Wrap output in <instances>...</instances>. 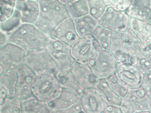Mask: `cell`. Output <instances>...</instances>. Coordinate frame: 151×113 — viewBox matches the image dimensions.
Segmentation results:
<instances>
[{"instance_id": "6da1fadb", "label": "cell", "mask_w": 151, "mask_h": 113, "mask_svg": "<svg viewBox=\"0 0 151 113\" xmlns=\"http://www.w3.org/2000/svg\"><path fill=\"white\" fill-rule=\"evenodd\" d=\"M40 13L35 25L48 37L57 26L70 18L67 8L61 1L39 0Z\"/></svg>"}, {"instance_id": "7a4b0ae2", "label": "cell", "mask_w": 151, "mask_h": 113, "mask_svg": "<svg viewBox=\"0 0 151 113\" xmlns=\"http://www.w3.org/2000/svg\"><path fill=\"white\" fill-rule=\"evenodd\" d=\"M48 37L35 24H22L9 35L8 42L26 52L44 48Z\"/></svg>"}, {"instance_id": "3957f363", "label": "cell", "mask_w": 151, "mask_h": 113, "mask_svg": "<svg viewBox=\"0 0 151 113\" xmlns=\"http://www.w3.org/2000/svg\"><path fill=\"white\" fill-rule=\"evenodd\" d=\"M61 89L55 74L45 73L36 76L32 92L35 97L47 103L57 97Z\"/></svg>"}, {"instance_id": "277c9868", "label": "cell", "mask_w": 151, "mask_h": 113, "mask_svg": "<svg viewBox=\"0 0 151 113\" xmlns=\"http://www.w3.org/2000/svg\"><path fill=\"white\" fill-rule=\"evenodd\" d=\"M76 62L91 65L97 60L101 50L92 35L79 37L71 47Z\"/></svg>"}, {"instance_id": "5b68a950", "label": "cell", "mask_w": 151, "mask_h": 113, "mask_svg": "<svg viewBox=\"0 0 151 113\" xmlns=\"http://www.w3.org/2000/svg\"><path fill=\"white\" fill-rule=\"evenodd\" d=\"M24 64L36 75L45 73L56 74L59 69L44 48L26 52Z\"/></svg>"}, {"instance_id": "8992f818", "label": "cell", "mask_w": 151, "mask_h": 113, "mask_svg": "<svg viewBox=\"0 0 151 113\" xmlns=\"http://www.w3.org/2000/svg\"><path fill=\"white\" fill-rule=\"evenodd\" d=\"M44 48L60 70L70 69L76 62L72 56L71 47L52 37H48Z\"/></svg>"}, {"instance_id": "52a82bcc", "label": "cell", "mask_w": 151, "mask_h": 113, "mask_svg": "<svg viewBox=\"0 0 151 113\" xmlns=\"http://www.w3.org/2000/svg\"><path fill=\"white\" fill-rule=\"evenodd\" d=\"M151 106V98L140 87L129 89L120 107L124 113H135L149 110Z\"/></svg>"}, {"instance_id": "ba28073f", "label": "cell", "mask_w": 151, "mask_h": 113, "mask_svg": "<svg viewBox=\"0 0 151 113\" xmlns=\"http://www.w3.org/2000/svg\"><path fill=\"white\" fill-rule=\"evenodd\" d=\"M129 19L126 12L116 11L109 5L98 24L113 33H126L129 29Z\"/></svg>"}, {"instance_id": "9c48e42d", "label": "cell", "mask_w": 151, "mask_h": 113, "mask_svg": "<svg viewBox=\"0 0 151 113\" xmlns=\"http://www.w3.org/2000/svg\"><path fill=\"white\" fill-rule=\"evenodd\" d=\"M79 103L83 113H105L109 105L96 88L84 90L80 94Z\"/></svg>"}, {"instance_id": "30bf717a", "label": "cell", "mask_w": 151, "mask_h": 113, "mask_svg": "<svg viewBox=\"0 0 151 113\" xmlns=\"http://www.w3.org/2000/svg\"><path fill=\"white\" fill-rule=\"evenodd\" d=\"M26 52L15 44L8 42L0 48V64L6 71L17 70L24 64Z\"/></svg>"}, {"instance_id": "8fae6325", "label": "cell", "mask_w": 151, "mask_h": 113, "mask_svg": "<svg viewBox=\"0 0 151 113\" xmlns=\"http://www.w3.org/2000/svg\"><path fill=\"white\" fill-rule=\"evenodd\" d=\"M115 75L129 89L142 86L144 74L130 63L117 64Z\"/></svg>"}, {"instance_id": "7c38bea8", "label": "cell", "mask_w": 151, "mask_h": 113, "mask_svg": "<svg viewBox=\"0 0 151 113\" xmlns=\"http://www.w3.org/2000/svg\"><path fill=\"white\" fill-rule=\"evenodd\" d=\"M17 71V80L15 97L22 100L32 96L37 75L25 64L20 66Z\"/></svg>"}, {"instance_id": "4fadbf2b", "label": "cell", "mask_w": 151, "mask_h": 113, "mask_svg": "<svg viewBox=\"0 0 151 113\" xmlns=\"http://www.w3.org/2000/svg\"><path fill=\"white\" fill-rule=\"evenodd\" d=\"M117 64L109 50L101 49L97 60L90 66L99 79H104L115 73Z\"/></svg>"}, {"instance_id": "5bb4252c", "label": "cell", "mask_w": 151, "mask_h": 113, "mask_svg": "<svg viewBox=\"0 0 151 113\" xmlns=\"http://www.w3.org/2000/svg\"><path fill=\"white\" fill-rule=\"evenodd\" d=\"M50 37L71 47L79 38L74 19L69 18L63 21L57 26Z\"/></svg>"}, {"instance_id": "9a60e30c", "label": "cell", "mask_w": 151, "mask_h": 113, "mask_svg": "<svg viewBox=\"0 0 151 113\" xmlns=\"http://www.w3.org/2000/svg\"><path fill=\"white\" fill-rule=\"evenodd\" d=\"M71 69L84 90L96 88L99 79L90 65L76 62Z\"/></svg>"}, {"instance_id": "2e32d148", "label": "cell", "mask_w": 151, "mask_h": 113, "mask_svg": "<svg viewBox=\"0 0 151 113\" xmlns=\"http://www.w3.org/2000/svg\"><path fill=\"white\" fill-rule=\"evenodd\" d=\"M16 9L21 13L22 24H35L40 13L39 1H16Z\"/></svg>"}, {"instance_id": "e0dca14e", "label": "cell", "mask_w": 151, "mask_h": 113, "mask_svg": "<svg viewBox=\"0 0 151 113\" xmlns=\"http://www.w3.org/2000/svg\"><path fill=\"white\" fill-rule=\"evenodd\" d=\"M126 33H114L109 51L118 64L130 63L126 46Z\"/></svg>"}, {"instance_id": "ac0fdd59", "label": "cell", "mask_w": 151, "mask_h": 113, "mask_svg": "<svg viewBox=\"0 0 151 113\" xmlns=\"http://www.w3.org/2000/svg\"><path fill=\"white\" fill-rule=\"evenodd\" d=\"M80 95L73 91L62 88L59 95L54 99L47 103L51 110L68 108L78 103Z\"/></svg>"}, {"instance_id": "d6986e66", "label": "cell", "mask_w": 151, "mask_h": 113, "mask_svg": "<svg viewBox=\"0 0 151 113\" xmlns=\"http://www.w3.org/2000/svg\"><path fill=\"white\" fill-rule=\"evenodd\" d=\"M56 78L62 88H66L80 95L84 89L70 69L59 70L55 74Z\"/></svg>"}, {"instance_id": "ffe728a7", "label": "cell", "mask_w": 151, "mask_h": 113, "mask_svg": "<svg viewBox=\"0 0 151 113\" xmlns=\"http://www.w3.org/2000/svg\"><path fill=\"white\" fill-rule=\"evenodd\" d=\"M129 29L145 46L151 42V24L146 20L130 17Z\"/></svg>"}, {"instance_id": "44dd1931", "label": "cell", "mask_w": 151, "mask_h": 113, "mask_svg": "<svg viewBox=\"0 0 151 113\" xmlns=\"http://www.w3.org/2000/svg\"><path fill=\"white\" fill-rule=\"evenodd\" d=\"M126 46L130 63L135 65L137 59L145 45L130 30L126 32Z\"/></svg>"}, {"instance_id": "7402d4cb", "label": "cell", "mask_w": 151, "mask_h": 113, "mask_svg": "<svg viewBox=\"0 0 151 113\" xmlns=\"http://www.w3.org/2000/svg\"><path fill=\"white\" fill-rule=\"evenodd\" d=\"M151 11V0H132L126 11L129 17L146 20Z\"/></svg>"}, {"instance_id": "603a6c76", "label": "cell", "mask_w": 151, "mask_h": 113, "mask_svg": "<svg viewBox=\"0 0 151 113\" xmlns=\"http://www.w3.org/2000/svg\"><path fill=\"white\" fill-rule=\"evenodd\" d=\"M74 22L79 37L91 35L98 25V21L89 15L74 19Z\"/></svg>"}, {"instance_id": "cb8c5ba5", "label": "cell", "mask_w": 151, "mask_h": 113, "mask_svg": "<svg viewBox=\"0 0 151 113\" xmlns=\"http://www.w3.org/2000/svg\"><path fill=\"white\" fill-rule=\"evenodd\" d=\"M68 10L70 16L72 19L82 17L89 15L87 0L61 1Z\"/></svg>"}, {"instance_id": "d4e9b609", "label": "cell", "mask_w": 151, "mask_h": 113, "mask_svg": "<svg viewBox=\"0 0 151 113\" xmlns=\"http://www.w3.org/2000/svg\"><path fill=\"white\" fill-rule=\"evenodd\" d=\"M17 80V70L6 71L0 75V88L6 91L8 98L15 97Z\"/></svg>"}, {"instance_id": "484cf974", "label": "cell", "mask_w": 151, "mask_h": 113, "mask_svg": "<svg viewBox=\"0 0 151 113\" xmlns=\"http://www.w3.org/2000/svg\"><path fill=\"white\" fill-rule=\"evenodd\" d=\"M22 113H50L47 104L34 95L22 100Z\"/></svg>"}, {"instance_id": "4316f807", "label": "cell", "mask_w": 151, "mask_h": 113, "mask_svg": "<svg viewBox=\"0 0 151 113\" xmlns=\"http://www.w3.org/2000/svg\"><path fill=\"white\" fill-rule=\"evenodd\" d=\"M96 88L102 94L109 105L121 107L123 98L111 88L106 79H100Z\"/></svg>"}, {"instance_id": "83f0119b", "label": "cell", "mask_w": 151, "mask_h": 113, "mask_svg": "<svg viewBox=\"0 0 151 113\" xmlns=\"http://www.w3.org/2000/svg\"><path fill=\"white\" fill-rule=\"evenodd\" d=\"M114 33L98 25L92 34L102 49L109 50Z\"/></svg>"}, {"instance_id": "f1b7e54d", "label": "cell", "mask_w": 151, "mask_h": 113, "mask_svg": "<svg viewBox=\"0 0 151 113\" xmlns=\"http://www.w3.org/2000/svg\"><path fill=\"white\" fill-rule=\"evenodd\" d=\"M89 15L98 21L109 5V0H87Z\"/></svg>"}, {"instance_id": "f546056e", "label": "cell", "mask_w": 151, "mask_h": 113, "mask_svg": "<svg viewBox=\"0 0 151 113\" xmlns=\"http://www.w3.org/2000/svg\"><path fill=\"white\" fill-rule=\"evenodd\" d=\"M21 13L16 9L13 16L6 21L1 23V31L10 35L22 24Z\"/></svg>"}, {"instance_id": "4dcf8cb0", "label": "cell", "mask_w": 151, "mask_h": 113, "mask_svg": "<svg viewBox=\"0 0 151 113\" xmlns=\"http://www.w3.org/2000/svg\"><path fill=\"white\" fill-rule=\"evenodd\" d=\"M0 107V113H22V100L16 97L7 98Z\"/></svg>"}, {"instance_id": "1f68e13d", "label": "cell", "mask_w": 151, "mask_h": 113, "mask_svg": "<svg viewBox=\"0 0 151 113\" xmlns=\"http://www.w3.org/2000/svg\"><path fill=\"white\" fill-rule=\"evenodd\" d=\"M135 65L144 74L151 70V53L146 46L139 54Z\"/></svg>"}, {"instance_id": "d6a6232c", "label": "cell", "mask_w": 151, "mask_h": 113, "mask_svg": "<svg viewBox=\"0 0 151 113\" xmlns=\"http://www.w3.org/2000/svg\"><path fill=\"white\" fill-rule=\"evenodd\" d=\"M16 1H1L0 22H4L11 17L16 10Z\"/></svg>"}, {"instance_id": "836d02e7", "label": "cell", "mask_w": 151, "mask_h": 113, "mask_svg": "<svg viewBox=\"0 0 151 113\" xmlns=\"http://www.w3.org/2000/svg\"><path fill=\"white\" fill-rule=\"evenodd\" d=\"M106 79L109 86L119 96L123 99L126 96L129 89L118 79L115 73Z\"/></svg>"}, {"instance_id": "e575fe53", "label": "cell", "mask_w": 151, "mask_h": 113, "mask_svg": "<svg viewBox=\"0 0 151 113\" xmlns=\"http://www.w3.org/2000/svg\"><path fill=\"white\" fill-rule=\"evenodd\" d=\"M109 5L116 11L126 12L132 3L130 0H109Z\"/></svg>"}, {"instance_id": "d590c367", "label": "cell", "mask_w": 151, "mask_h": 113, "mask_svg": "<svg viewBox=\"0 0 151 113\" xmlns=\"http://www.w3.org/2000/svg\"><path fill=\"white\" fill-rule=\"evenodd\" d=\"M141 87L151 98V70L144 74Z\"/></svg>"}, {"instance_id": "8d00e7d4", "label": "cell", "mask_w": 151, "mask_h": 113, "mask_svg": "<svg viewBox=\"0 0 151 113\" xmlns=\"http://www.w3.org/2000/svg\"><path fill=\"white\" fill-rule=\"evenodd\" d=\"M50 113H83L79 102L73 106L68 108L61 109L51 110Z\"/></svg>"}, {"instance_id": "74e56055", "label": "cell", "mask_w": 151, "mask_h": 113, "mask_svg": "<svg viewBox=\"0 0 151 113\" xmlns=\"http://www.w3.org/2000/svg\"><path fill=\"white\" fill-rule=\"evenodd\" d=\"M9 35L3 31H1V37H0V48L3 46L8 43Z\"/></svg>"}, {"instance_id": "f35d334b", "label": "cell", "mask_w": 151, "mask_h": 113, "mask_svg": "<svg viewBox=\"0 0 151 113\" xmlns=\"http://www.w3.org/2000/svg\"><path fill=\"white\" fill-rule=\"evenodd\" d=\"M105 113H124L121 107L118 106L108 105Z\"/></svg>"}, {"instance_id": "ab89813d", "label": "cell", "mask_w": 151, "mask_h": 113, "mask_svg": "<svg viewBox=\"0 0 151 113\" xmlns=\"http://www.w3.org/2000/svg\"><path fill=\"white\" fill-rule=\"evenodd\" d=\"M5 71L4 67L1 64H0V75L2 74Z\"/></svg>"}, {"instance_id": "60d3db41", "label": "cell", "mask_w": 151, "mask_h": 113, "mask_svg": "<svg viewBox=\"0 0 151 113\" xmlns=\"http://www.w3.org/2000/svg\"><path fill=\"white\" fill-rule=\"evenodd\" d=\"M146 20L147 22H148L149 24H151V12H150L149 16H148V17H147V19Z\"/></svg>"}, {"instance_id": "b9f144b4", "label": "cell", "mask_w": 151, "mask_h": 113, "mask_svg": "<svg viewBox=\"0 0 151 113\" xmlns=\"http://www.w3.org/2000/svg\"><path fill=\"white\" fill-rule=\"evenodd\" d=\"M146 47L147 48V49L149 50V51H150V53H151V42H150V43L147 44V45H146Z\"/></svg>"}, {"instance_id": "7bdbcfd3", "label": "cell", "mask_w": 151, "mask_h": 113, "mask_svg": "<svg viewBox=\"0 0 151 113\" xmlns=\"http://www.w3.org/2000/svg\"><path fill=\"white\" fill-rule=\"evenodd\" d=\"M135 113H151V112L149 110H147V111H140V112H137Z\"/></svg>"}, {"instance_id": "ee69618b", "label": "cell", "mask_w": 151, "mask_h": 113, "mask_svg": "<svg viewBox=\"0 0 151 113\" xmlns=\"http://www.w3.org/2000/svg\"><path fill=\"white\" fill-rule=\"evenodd\" d=\"M149 111H150V112H151V108H150V110H149Z\"/></svg>"}]
</instances>
